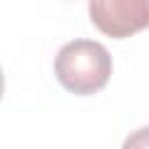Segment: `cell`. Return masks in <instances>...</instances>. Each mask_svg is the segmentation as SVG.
<instances>
[{
  "label": "cell",
  "mask_w": 149,
  "mask_h": 149,
  "mask_svg": "<svg viewBox=\"0 0 149 149\" xmlns=\"http://www.w3.org/2000/svg\"><path fill=\"white\" fill-rule=\"evenodd\" d=\"M54 72L65 91L74 95H91L107 86L112 74V56L100 42L72 40L56 54Z\"/></svg>",
  "instance_id": "obj_1"
},
{
  "label": "cell",
  "mask_w": 149,
  "mask_h": 149,
  "mask_svg": "<svg viewBox=\"0 0 149 149\" xmlns=\"http://www.w3.org/2000/svg\"><path fill=\"white\" fill-rule=\"evenodd\" d=\"M88 16L100 33L123 40L149 28V0H88Z\"/></svg>",
  "instance_id": "obj_2"
},
{
  "label": "cell",
  "mask_w": 149,
  "mask_h": 149,
  "mask_svg": "<svg viewBox=\"0 0 149 149\" xmlns=\"http://www.w3.org/2000/svg\"><path fill=\"white\" fill-rule=\"evenodd\" d=\"M123 147H149V128H140L123 142Z\"/></svg>",
  "instance_id": "obj_3"
},
{
  "label": "cell",
  "mask_w": 149,
  "mask_h": 149,
  "mask_svg": "<svg viewBox=\"0 0 149 149\" xmlns=\"http://www.w3.org/2000/svg\"><path fill=\"white\" fill-rule=\"evenodd\" d=\"M2 93H5V74H2V68H0V100H2Z\"/></svg>",
  "instance_id": "obj_4"
}]
</instances>
